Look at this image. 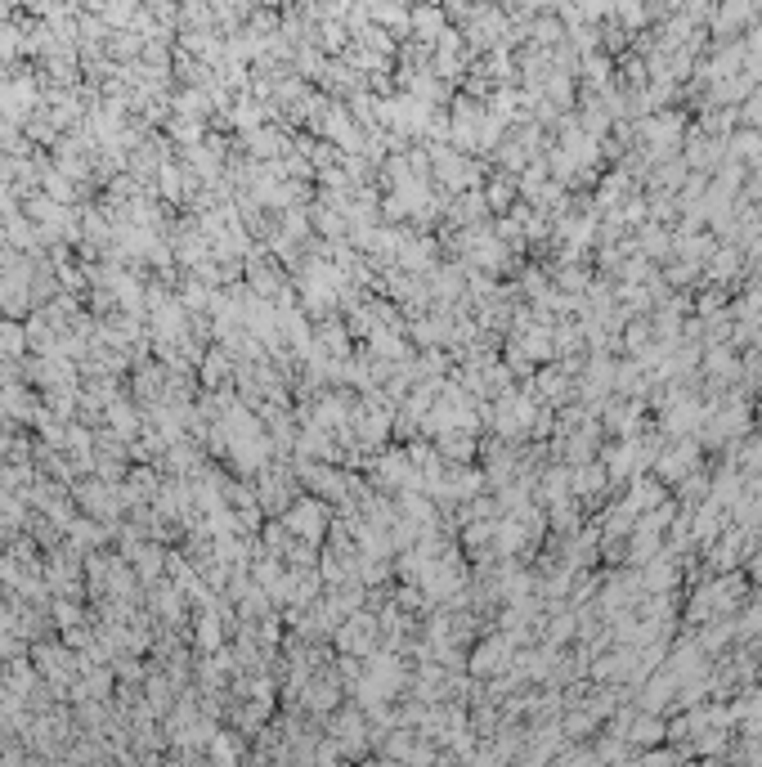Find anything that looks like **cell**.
Instances as JSON below:
<instances>
[{"label":"cell","mask_w":762,"mask_h":767,"mask_svg":"<svg viewBox=\"0 0 762 767\" xmlns=\"http://www.w3.org/2000/svg\"><path fill=\"white\" fill-rule=\"evenodd\" d=\"M278 521L287 525V534H292V539L310 543V548H319V543L332 534V512H328V503H323V498H314V494H301L283 516H278Z\"/></svg>","instance_id":"6da1fadb"},{"label":"cell","mask_w":762,"mask_h":767,"mask_svg":"<svg viewBox=\"0 0 762 767\" xmlns=\"http://www.w3.org/2000/svg\"><path fill=\"white\" fill-rule=\"evenodd\" d=\"M301 498V480H296V467H283V462H269V467L256 471V503L260 512L283 516L287 507Z\"/></svg>","instance_id":"7a4b0ae2"},{"label":"cell","mask_w":762,"mask_h":767,"mask_svg":"<svg viewBox=\"0 0 762 767\" xmlns=\"http://www.w3.org/2000/svg\"><path fill=\"white\" fill-rule=\"evenodd\" d=\"M704 467V449H700V440L695 436H682V440H668L664 449H659V458H655V467H650V476L659 480V485H682L691 471H700Z\"/></svg>","instance_id":"3957f363"},{"label":"cell","mask_w":762,"mask_h":767,"mask_svg":"<svg viewBox=\"0 0 762 767\" xmlns=\"http://www.w3.org/2000/svg\"><path fill=\"white\" fill-rule=\"evenodd\" d=\"M368 467H373V485L386 489V494H413V489H422V476L413 471L404 449H381Z\"/></svg>","instance_id":"277c9868"},{"label":"cell","mask_w":762,"mask_h":767,"mask_svg":"<svg viewBox=\"0 0 762 767\" xmlns=\"http://www.w3.org/2000/svg\"><path fill=\"white\" fill-rule=\"evenodd\" d=\"M606 485H610V471L601 458L583 462V467H570V494L583 498V503H597V498L606 494Z\"/></svg>","instance_id":"5b68a950"},{"label":"cell","mask_w":762,"mask_h":767,"mask_svg":"<svg viewBox=\"0 0 762 767\" xmlns=\"http://www.w3.org/2000/svg\"><path fill=\"white\" fill-rule=\"evenodd\" d=\"M480 193H485L489 216L503 220V216H511V211H516V202H520V180H516V175H507V171H498Z\"/></svg>","instance_id":"8992f818"},{"label":"cell","mask_w":762,"mask_h":767,"mask_svg":"<svg viewBox=\"0 0 762 767\" xmlns=\"http://www.w3.org/2000/svg\"><path fill=\"white\" fill-rule=\"evenodd\" d=\"M624 498L637 507V516L655 512V507H664V503H673L668 485H659V480L650 476V471H646V476H633V480H628V494H624Z\"/></svg>","instance_id":"52a82bcc"},{"label":"cell","mask_w":762,"mask_h":767,"mask_svg":"<svg viewBox=\"0 0 762 767\" xmlns=\"http://www.w3.org/2000/svg\"><path fill=\"white\" fill-rule=\"evenodd\" d=\"M637 252L646 256V261H673V229L668 225H655V220H646V225L633 234Z\"/></svg>","instance_id":"ba28073f"},{"label":"cell","mask_w":762,"mask_h":767,"mask_svg":"<svg viewBox=\"0 0 762 767\" xmlns=\"http://www.w3.org/2000/svg\"><path fill=\"white\" fill-rule=\"evenodd\" d=\"M677 575H686V566H682V561H677L668 548L659 552L650 566H641V584H646L650 593H668V588L677 584Z\"/></svg>","instance_id":"9c48e42d"},{"label":"cell","mask_w":762,"mask_h":767,"mask_svg":"<svg viewBox=\"0 0 762 767\" xmlns=\"http://www.w3.org/2000/svg\"><path fill=\"white\" fill-rule=\"evenodd\" d=\"M727 467H731V471H740L745 480L762 476V431H749L745 440H736V445H731Z\"/></svg>","instance_id":"30bf717a"},{"label":"cell","mask_w":762,"mask_h":767,"mask_svg":"<svg viewBox=\"0 0 762 767\" xmlns=\"http://www.w3.org/2000/svg\"><path fill=\"white\" fill-rule=\"evenodd\" d=\"M63 543H68L72 552H99L108 543V525L90 521V516H77V521L68 525V534H63Z\"/></svg>","instance_id":"8fae6325"},{"label":"cell","mask_w":762,"mask_h":767,"mask_svg":"<svg viewBox=\"0 0 762 767\" xmlns=\"http://www.w3.org/2000/svg\"><path fill=\"white\" fill-rule=\"evenodd\" d=\"M754 18H762V9L758 5H727V9H713V18H709V32L713 36H722V41H727L731 32H745L749 23H754Z\"/></svg>","instance_id":"7c38bea8"},{"label":"cell","mask_w":762,"mask_h":767,"mask_svg":"<svg viewBox=\"0 0 762 767\" xmlns=\"http://www.w3.org/2000/svg\"><path fill=\"white\" fill-rule=\"evenodd\" d=\"M377 637V619L373 615H350L346 619V628H341V646H346V651H368V642H373Z\"/></svg>","instance_id":"4fadbf2b"},{"label":"cell","mask_w":762,"mask_h":767,"mask_svg":"<svg viewBox=\"0 0 762 767\" xmlns=\"http://www.w3.org/2000/svg\"><path fill=\"white\" fill-rule=\"evenodd\" d=\"M27 355V328L18 319H0V359L18 364Z\"/></svg>","instance_id":"5bb4252c"},{"label":"cell","mask_w":762,"mask_h":767,"mask_svg":"<svg viewBox=\"0 0 762 767\" xmlns=\"http://www.w3.org/2000/svg\"><path fill=\"white\" fill-rule=\"evenodd\" d=\"M673 489H677V498H682L686 507H700L704 498H709V471H704V467L691 471V476H686L682 485H673Z\"/></svg>","instance_id":"9a60e30c"},{"label":"cell","mask_w":762,"mask_h":767,"mask_svg":"<svg viewBox=\"0 0 762 767\" xmlns=\"http://www.w3.org/2000/svg\"><path fill=\"white\" fill-rule=\"evenodd\" d=\"M503 660H507V642H503V637H494V642H485L476 651V669H498Z\"/></svg>","instance_id":"2e32d148"},{"label":"cell","mask_w":762,"mask_h":767,"mask_svg":"<svg viewBox=\"0 0 762 767\" xmlns=\"http://www.w3.org/2000/svg\"><path fill=\"white\" fill-rule=\"evenodd\" d=\"M198 642L207 646V651H216V642H220V615L216 611H202L198 615Z\"/></svg>","instance_id":"e0dca14e"},{"label":"cell","mask_w":762,"mask_h":767,"mask_svg":"<svg viewBox=\"0 0 762 767\" xmlns=\"http://www.w3.org/2000/svg\"><path fill=\"white\" fill-rule=\"evenodd\" d=\"M570 628H574V619H570V615H552V619H547V637H552V642L570 637Z\"/></svg>","instance_id":"ac0fdd59"},{"label":"cell","mask_w":762,"mask_h":767,"mask_svg":"<svg viewBox=\"0 0 762 767\" xmlns=\"http://www.w3.org/2000/svg\"><path fill=\"white\" fill-rule=\"evenodd\" d=\"M54 619H59V624H77V606H72V602H54Z\"/></svg>","instance_id":"d6986e66"},{"label":"cell","mask_w":762,"mask_h":767,"mask_svg":"<svg viewBox=\"0 0 762 767\" xmlns=\"http://www.w3.org/2000/svg\"><path fill=\"white\" fill-rule=\"evenodd\" d=\"M749 575H758V579H762V539H758L754 557H749Z\"/></svg>","instance_id":"ffe728a7"}]
</instances>
